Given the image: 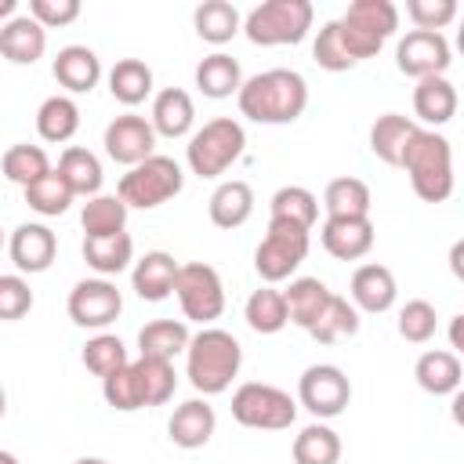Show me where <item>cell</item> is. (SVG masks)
<instances>
[{
    "label": "cell",
    "mask_w": 464,
    "mask_h": 464,
    "mask_svg": "<svg viewBox=\"0 0 464 464\" xmlns=\"http://www.w3.org/2000/svg\"><path fill=\"white\" fill-rule=\"evenodd\" d=\"M236 102L246 120L279 127V123H294L308 109V83L294 69H265L243 80Z\"/></svg>",
    "instance_id": "1"
},
{
    "label": "cell",
    "mask_w": 464,
    "mask_h": 464,
    "mask_svg": "<svg viewBox=\"0 0 464 464\" xmlns=\"http://www.w3.org/2000/svg\"><path fill=\"white\" fill-rule=\"evenodd\" d=\"M239 366H243V348H239V341L228 330L203 326L199 334L188 337V348H185V377H188V384L203 399L228 392L232 381L239 377Z\"/></svg>",
    "instance_id": "2"
},
{
    "label": "cell",
    "mask_w": 464,
    "mask_h": 464,
    "mask_svg": "<svg viewBox=\"0 0 464 464\" xmlns=\"http://www.w3.org/2000/svg\"><path fill=\"white\" fill-rule=\"evenodd\" d=\"M399 167L410 174L413 192L424 203H446L453 192V149L439 130L417 127Z\"/></svg>",
    "instance_id": "3"
},
{
    "label": "cell",
    "mask_w": 464,
    "mask_h": 464,
    "mask_svg": "<svg viewBox=\"0 0 464 464\" xmlns=\"http://www.w3.org/2000/svg\"><path fill=\"white\" fill-rule=\"evenodd\" d=\"M337 36L348 51V58L359 65L366 58H373L388 36H395L399 29V7L392 0H352L344 7L341 18H334Z\"/></svg>",
    "instance_id": "4"
},
{
    "label": "cell",
    "mask_w": 464,
    "mask_h": 464,
    "mask_svg": "<svg viewBox=\"0 0 464 464\" xmlns=\"http://www.w3.org/2000/svg\"><path fill=\"white\" fill-rule=\"evenodd\" d=\"M246 149V130L232 116H214L188 134L185 163L199 178H221Z\"/></svg>",
    "instance_id": "5"
},
{
    "label": "cell",
    "mask_w": 464,
    "mask_h": 464,
    "mask_svg": "<svg viewBox=\"0 0 464 464\" xmlns=\"http://www.w3.org/2000/svg\"><path fill=\"white\" fill-rule=\"evenodd\" d=\"M312 18L315 11L308 0H265L250 7V14L243 18V33L257 47H286L308 36Z\"/></svg>",
    "instance_id": "6"
},
{
    "label": "cell",
    "mask_w": 464,
    "mask_h": 464,
    "mask_svg": "<svg viewBox=\"0 0 464 464\" xmlns=\"http://www.w3.org/2000/svg\"><path fill=\"white\" fill-rule=\"evenodd\" d=\"M185 185V174H181V163L170 160V156H160L152 152L149 160H141L138 167H130L123 178H120V199L138 210H156L163 207L167 199H174Z\"/></svg>",
    "instance_id": "7"
},
{
    "label": "cell",
    "mask_w": 464,
    "mask_h": 464,
    "mask_svg": "<svg viewBox=\"0 0 464 464\" xmlns=\"http://www.w3.org/2000/svg\"><path fill=\"white\" fill-rule=\"evenodd\" d=\"M232 420L254 431H283L297 420V399L276 384L246 381L232 392Z\"/></svg>",
    "instance_id": "8"
},
{
    "label": "cell",
    "mask_w": 464,
    "mask_h": 464,
    "mask_svg": "<svg viewBox=\"0 0 464 464\" xmlns=\"http://www.w3.org/2000/svg\"><path fill=\"white\" fill-rule=\"evenodd\" d=\"M308 246H312V239H308L304 228H297V225H290V221L268 218L265 239H261L257 250H254V268H257V276H261L268 286H276V283L290 279V276L301 268V261L308 257Z\"/></svg>",
    "instance_id": "9"
},
{
    "label": "cell",
    "mask_w": 464,
    "mask_h": 464,
    "mask_svg": "<svg viewBox=\"0 0 464 464\" xmlns=\"http://www.w3.org/2000/svg\"><path fill=\"white\" fill-rule=\"evenodd\" d=\"M174 294H178V304H181V315L188 323H199V326H210L214 319H221L225 312V283L218 276L214 265L207 261H188L178 268V279H174Z\"/></svg>",
    "instance_id": "10"
},
{
    "label": "cell",
    "mask_w": 464,
    "mask_h": 464,
    "mask_svg": "<svg viewBox=\"0 0 464 464\" xmlns=\"http://www.w3.org/2000/svg\"><path fill=\"white\" fill-rule=\"evenodd\" d=\"M352 402V381L334 362H312L297 377V406H304L315 420H334Z\"/></svg>",
    "instance_id": "11"
},
{
    "label": "cell",
    "mask_w": 464,
    "mask_h": 464,
    "mask_svg": "<svg viewBox=\"0 0 464 464\" xmlns=\"http://www.w3.org/2000/svg\"><path fill=\"white\" fill-rule=\"evenodd\" d=\"M65 312H69V319H72L76 326L102 334L109 323L120 319V312H123V294L116 290L112 279H102V276L80 279V283L69 290Z\"/></svg>",
    "instance_id": "12"
},
{
    "label": "cell",
    "mask_w": 464,
    "mask_h": 464,
    "mask_svg": "<svg viewBox=\"0 0 464 464\" xmlns=\"http://www.w3.org/2000/svg\"><path fill=\"white\" fill-rule=\"evenodd\" d=\"M453 62L450 40L442 33H424V29H410L399 47H395V65L402 76L410 80H428V76H446Z\"/></svg>",
    "instance_id": "13"
},
{
    "label": "cell",
    "mask_w": 464,
    "mask_h": 464,
    "mask_svg": "<svg viewBox=\"0 0 464 464\" xmlns=\"http://www.w3.org/2000/svg\"><path fill=\"white\" fill-rule=\"evenodd\" d=\"M102 145H105V152H109L112 163H123L130 170V167H138L141 160H149L156 152V130H152L149 116L123 112V116H116L105 127Z\"/></svg>",
    "instance_id": "14"
},
{
    "label": "cell",
    "mask_w": 464,
    "mask_h": 464,
    "mask_svg": "<svg viewBox=\"0 0 464 464\" xmlns=\"http://www.w3.org/2000/svg\"><path fill=\"white\" fill-rule=\"evenodd\" d=\"M7 254L18 268V276H40L54 265L58 254V236L44 225V221H25L11 232L7 239Z\"/></svg>",
    "instance_id": "15"
},
{
    "label": "cell",
    "mask_w": 464,
    "mask_h": 464,
    "mask_svg": "<svg viewBox=\"0 0 464 464\" xmlns=\"http://www.w3.org/2000/svg\"><path fill=\"white\" fill-rule=\"evenodd\" d=\"M348 294H352V304L355 312H370V315H381L395 304L399 297V283L392 276L388 265L381 261H366L352 272V283H348Z\"/></svg>",
    "instance_id": "16"
},
{
    "label": "cell",
    "mask_w": 464,
    "mask_h": 464,
    "mask_svg": "<svg viewBox=\"0 0 464 464\" xmlns=\"http://www.w3.org/2000/svg\"><path fill=\"white\" fill-rule=\"evenodd\" d=\"M323 250L337 261H359L373 250V221L370 218H326L319 228Z\"/></svg>",
    "instance_id": "17"
},
{
    "label": "cell",
    "mask_w": 464,
    "mask_h": 464,
    "mask_svg": "<svg viewBox=\"0 0 464 464\" xmlns=\"http://www.w3.org/2000/svg\"><path fill=\"white\" fill-rule=\"evenodd\" d=\"M214 428H218V413H214V406L207 399H185L181 406H174V413L167 420V435L181 450L207 446L210 435H214Z\"/></svg>",
    "instance_id": "18"
},
{
    "label": "cell",
    "mask_w": 464,
    "mask_h": 464,
    "mask_svg": "<svg viewBox=\"0 0 464 464\" xmlns=\"http://www.w3.org/2000/svg\"><path fill=\"white\" fill-rule=\"evenodd\" d=\"M47 51V29L29 18V14H14L11 22L0 25V58H7L11 65H36Z\"/></svg>",
    "instance_id": "19"
},
{
    "label": "cell",
    "mask_w": 464,
    "mask_h": 464,
    "mask_svg": "<svg viewBox=\"0 0 464 464\" xmlns=\"http://www.w3.org/2000/svg\"><path fill=\"white\" fill-rule=\"evenodd\" d=\"M51 72L69 94H91L102 80V58L87 44H69L54 54Z\"/></svg>",
    "instance_id": "20"
},
{
    "label": "cell",
    "mask_w": 464,
    "mask_h": 464,
    "mask_svg": "<svg viewBox=\"0 0 464 464\" xmlns=\"http://www.w3.org/2000/svg\"><path fill=\"white\" fill-rule=\"evenodd\" d=\"M149 123H152L156 138H185V134H192V123H196L192 94L181 91V87H163L152 98Z\"/></svg>",
    "instance_id": "21"
},
{
    "label": "cell",
    "mask_w": 464,
    "mask_h": 464,
    "mask_svg": "<svg viewBox=\"0 0 464 464\" xmlns=\"http://www.w3.org/2000/svg\"><path fill=\"white\" fill-rule=\"evenodd\" d=\"M178 268H181V265L174 261V254H167V250H149L145 257L134 261V268H130V286H134V294H138L141 301H163V297L174 294Z\"/></svg>",
    "instance_id": "22"
},
{
    "label": "cell",
    "mask_w": 464,
    "mask_h": 464,
    "mask_svg": "<svg viewBox=\"0 0 464 464\" xmlns=\"http://www.w3.org/2000/svg\"><path fill=\"white\" fill-rule=\"evenodd\" d=\"M413 377L428 395H457L460 381H464V366L460 355L450 348H428L420 352V359L413 362Z\"/></svg>",
    "instance_id": "23"
},
{
    "label": "cell",
    "mask_w": 464,
    "mask_h": 464,
    "mask_svg": "<svg viewBox=\"0 0 464 464\" xmlns=\"http://www.w3.org/2000/svg\"><path fill=\"white\" fill-rule=\"evenodd\" d=\"M413 112H417L420 123H428V130L450 123L457 116V87L446 76L417 80V87H413Z\"/></svg>",
    "instance_id": "24"
},
{
    "label": "cell",
    "mask_w": 464,
    "mask_h": 464,
    "mask_svg": "<svg viewBox=\"0 0 464 464\" xmlns=\"http://www.w3.org/2000/svg\"><path fill=\"white\" fill-rule=\"evenodd\" d=\"M207 214H210V221H214L218 228H228V232L239 228V225H246L250 214H254V188H250L246 181H239V178L221 181V185L210 192Z\"/></svg>",
    "instance_id": "25"
},
{
    "label": "cell",
    "mask_w": 464,
    "mask_h": 464,
    "mask_svg": "<svg viewBox=\"0 0 464 464\" xmlns=\"http://www.w3.org/2000/svg\"><path fill=\"white\" fill-rule=\"evenodd\" d=\"M417 127H420V123H413V120L402 116V112H384V116H377L373 127H370V152H373L381 163L399 167V160H402L410 138L417 134Z\"/></svg>",
    "instance_id": "26"
},
{
    "label": "cell",
    "mask_w": 464,
    "mask_h": 464,
    "mask_svg": "<svg viewBox=\"0 0 464 464\" xmlns=\"http://www.w3.org/2000/svg\"><path fill=\"white\" fill-rule=\"evenodd\" d=\"M188 337L192 334H188L185 319H152L138 330V355L174 362V355H181L188 348Z\"/></svg>",
    "instance_id": "27"
},
{
    "label": "cell",
    "mask_w": 464,
    "mask_h": 464,
    "mask_svg": "<svg viewBox=\"0 0 464 464\" xmlns=\"http://www.w3.org/2000/svg\"><path fill=\"white\" fill-rule=\"evenodd\" d=\"M192 29H196L199 40L221 47V44H228L236 33H243V14H239V7L228 4V0H203V4L192 11Z\"/></svg>",
    "instance_id": "28"
},
{
    "label": "cell",
    "mask_w": 464,
    "mask_h": 464,
    "mask_svg": "<svg viewBox=\"0 0 464 464\" xmlns=\"http://www.w3.org/2000/svg\"><path fill=\"white\" fill-rule=\"evenodd\" d=\"M58 174H62V181L69 185V192L72 196H98L102 192V160L91 152V149H83V145H69L62 156H58V167H54Z\"/></svg>",
    "instance_id": "29"
},
{
    "label": "cell",
    "mask_w": 464,
    "mask_h": 464,
    "mask_svg": "<svg viewBox=\"0 0 464 464\" xmlns=\"http://www.w3.org/2000/svg\"><path fill=\"white\" fill-rule=\"evenodd\" d=\"M83 261L87 268H94L102 279L109 276H120L130 268L134 261V239L127 232H116V236H91L83 239Z\"/></svg>",
    "instance_id": "30"
},
{
    "label": "cell",
    "mask_w": 464,
    "mask_h": 464,
    "mask_svg": "<svg viewBox=\"0 0 464 464\" xmlns=\"http://www.w3.org/2000/svg\"><path fill=\"white\" fill-rule=\"evenodd\" d=\"M196 87H199V94H207V98H214V102L232 98V94H239V87H243V69H239V62H236L232 54L214 51V54H207V58L196 65Z\"/></svg>",
    "instance_id": "31"
},
{
    "label": "cell",
    "mask_w": 464,
    "mask_h": 464,
    "mask_svg": "<svg viewBox=\"0 0 464 464\" xmlns=\"http://www.w3.org/2000/svg\"><path fill=\"white\" fill-rule=\"evenodd\" d=\"M330 294H334V290H330L323 279H315V276H301V279H294V283L283 290L290 323L301 326V330H308V326L319 319V312L326 308Z\"/></svg>",
    "instance_id": "32"
},
{
    "label": "cell",
    "mask_w": 464,
    "mask_h": 464,
    "mask_svg": "<svg viewBox=\"0 0 464 464\" xmlns=\"http://www.w3.org/2000/svg\"><path fill=\"white\" fill-rule=\"evenodd\" d=\"M80 130V105L69 94H51L36 109V134L51 145L69 141Z\"/></svg>",
    "instance_id": "33"
},
{
    "label": "cell",
    "mask_w": 464,
    "mask_h": 464,
    "mask_svg": "<svg viewBox=\"0 0 464 464\" xmlns=\"http://www.w3.org/2000/svg\"><path fill=\"white\" fill-rule=\"evenodd\" d=\"M323 207H326V218H370V207H373V196H370V185L362 178H334L323 192Z\"/></svg>",
    "instance_id": "34"
},
{
    "label": "cell",
    "mask_w": 464,
    "mask_h": 464,
    "mask_svg": "<svg viewBox=\"0 0 464 464\" xmlns=\"http://www.w3.org/2000/svg\"><path fill=\"white\" fill-rule=\"evenodd\" d=\"M109 94L127 109L141 105L152 94V69L141 58H120L109 69Z\"/></svg>",
    "instance_id": "35"
},
{
    "label": "cell",
    "mask_w": 464,
    "mask_h": 464,
    "mask_svg": "<svg viewBox=\"0 0 464 464\" xmlns=\"http://www.w3.org/2000/svg\"><path fill=\"white\" fill-rule=\"evenodd\" d=\"M268 214H272L276 221H290V225L312 232L315 221H319V199H315V192H308L304 185H283V188L272 192Z\"/></svg>",
    "instance_id": "36"
},
{
    "label": "cell",
    "mask_w": 464,
    "mask_h": 464,
    "mask_svg": "<svg viewBox=\"0 0 464 464\" xmlns=\"http://www.w3.org/2000/svg\"><path fill=\"white\" fill-rule=\"evenodd\" d=\"M341 435L326 420H312L294 435V464H337Z\"/></svg>",
    "instance_id": "37"
},
{
    "label": "cell",
    "mask_w": 464,
    "mask_h": 464,
    "mask_svg": "<svg viewBox=\"0 0 464 464\" xmlns=\"http://www.w3.org/2000/svg\"><path fill=\"white\" fill-rule=\"evenodd\" d=\"M243 319H246V326H250L254 334H279V330L290 323L283 290H276V286H268V283L257 286V290L246 297V304H243Z\"/></svg>",
    "instance_id": "38"
},
{
    "label": "cell",
    "mask_w": 464,
    "mask_h": 464,
    "mask_svg": "<svg viewBox=\"0 0 464 464\" xmlns=\"http://www.w3.org/2000/svg\"><path fill=\"white\" fill-rule=\"evenodd\" d=\"M308 334H312V341H319V344H334V341H341V337H355V334H359V312H355V304H352L348 297H341V294H330L326 308H323L319 319L308 326Z\"/></svg>",
    "instance_id": "39"
},
{
    "label": "cell",
    "mask_w": 464,
    "mask_h": 464,
    "mask_svg": "<svg viewBox=\"0 0 464 464\" xmlns=\"http://www.w3.org/2000/svg\"><path fill=\"white\" fill-rule=\"evenodd\" d=\"M80 225H83V239L91 236H116L127 228V203L120 196H91L80 210Z\"/></svg>",
    "instance_id": "40"
},
{
    "label": "cell",
    "mask_w": 464,
    "mask_h": 464,
    "mask_svg": "<svg viewBox=\"0 0 464 464\" xmlns=\"http://www.w3.org/2000/svg\"><path fill=\"white\" fill-rule=\"evenodd\" d=\"M0 170H4V178H7V181H14V185H22V188H25V185L40 181V178L51 170V160H47V152H44L40 145L18 141V145H11V149L4 152Z\"/></svg>",
    "instance_id": "41"
},
{
    "label": "cell",
    "mask_w": 464,
    "mask_h": 464,
    "mask_svg": "<svg viewBox=\"0 0 464 464\" xmlns=\"http://www.w3.org/2000/svg\"><path fill=\"white\" fill-rule=\"evenodd\" d=\"M134 370H138V381H141V399L145 406H163L174 399V388H178V373H174V362L167 359H130Z\"/></svg>",
    "instance_id": "42"
},
{
    "label": "cell",
    "mask_w": 464,
    "mask_h": 464,
    "mask_svg": "<svg viewBox=\"0 0 464 464\" xmlns=\"http://www.w3.org/2000/svg\"><path fill=\"white\" fill-rule=\"evenodd\" d=\"M22 192H25V203H29V210H36L40 218H58V214H65V210H69V203L76 199L54 167H51V170H47L40 181L25 185Z\"/></svg>",
    "instance_id": "43"
},
{
    "label": "cell",
    "mask_w": 464,
    "mask_h": 464,
    "mask_svg": "<svg viewBox=\"0 0 464 464\" xmlns=\"http://www.w3.org/2000/svg\"><path fill=\"white\" fill-rule=\"evenodd\" d=\"M83 366L94 373V377H109V373H116L120 366H127L130 362V355H127V344L116 337V334H94L87 344H83Z\"/></svg>",
    "instance_id": "44"
},
{
    "label": "cell",
    "mask_w": 464,
    "mask_h": 464,
    "mask_svg": "<svg viewBox=\"0 0 464 464\" xmlns=\"http://www.w3.org/2000/svg\"><path fill=\"white\" fill-rule=\"evenodd\" d=\"M102 395L112 410L120 413H134V410H145V399H141V381H138V370L134 362L120 366L116 373L102 377Z\"/></svg>",
    "instance_id": "45"
},
{
    "label": "cell",
    "mask_w": 464,
    "mask_h": 464,
    "mask_svg": "<svg viewBox=\"0 0 464 464\" xmlns=\"http://www.w3.org/2000/svg\"><path fill=\"white\" fill-rule=\"evenodd\" d=\"M435 326H439V315H435V304L424 301V297H413L399 308V337L410 341V344H428L435 337Z\"/></svg>",
    "instance_id": "46"
},
{
    "label": "cell",
    "mask_w": 464,
    "mask_h": 464,
    "mask_svg": "<svg viewBox=\"0 0 464 464\" xmlns=\"http://www.w3.org/2000/svg\"><path fill=\"white\" fill-rule=\"evenodd\" d=\"M406 14H410L413 29L442 33L457 18V0H406Z\"/></svg>",
    "instance_id": "47"
},
{
    "label": "cell",
    "mask_w": 464,
    "mask_h": 464,
    "mask_svg": "<svg viewBox=\"0 0 464 464\" xmlns=\"http://www.w3.org/2000/svg\"><path fill=\"white\" fill-rule=\"evenodd\" d=\"M33 308V290H29V279L11 272V276H0V323H14V319H25Z\"/></svg>",
    "instance_id": "48"
},
{
    "label": "cell",
    "mask_w": 464,
    "mask_h": 464,
    "mask_svg": "<svg viewBox=\"0 0 464 464\" xmlns=\"http://www.w3.org/2000/svg\"><path fill=\"white\" fill-rule=\"evenodd\" d=\"M312 58H315V65H323L326 72H344V69L355 65V62L348 58V51H344V44H341L334 22H326V25L319 29V36H315V44H312Z\"/></svg>",
    "instance_id": "49"
},
{
    "label": "cell",
    "mask_w": 464,
    "mask_h": 464,
    "mask_svg": "<svg viewBox=\"0 0 464 464\" xmlns=\"http://www.w3.org/2000/svg\"><path fill=\"white\" fill-rule=\"evenodd\" d=\"M29 18L44 29H62L80 18V0H29Z\"/></svg>",
    "instance_id": "50"
},
{
    "label": "cell",
    "mask_w": 464,
    "mask_h": 464,
    "mask_svg": "<svg viewBox=\"0 0 464 464\" xmlns=\"http://www.w3.org/2000/svg\"><path fill=\"white\" fill-rule=\"evenodd\" d=\"M460 323H464V315H453V323H450V352H460L464 344H460Z\"/></svg>",
    "instance_id": "51"
},
{
    "label": "cell",
    "mask_w": 464,
    "mask_h": 464,
    "mask_svg": "<svg viewBox=\"0 0 464 464\" xmlns=\"http://www.w3.org/2000/svg\"><path fill=\"white\" fill-rule=\"evenodd\" d=\"M18 14V0H0V25Z\"/></svg>",
    "instance_id": "52"
},
{
    "label": "cell",
    "mask_w": 464,
    "mask_h": 464,
    "mask_svg": "<svg viewBox=\"0 0 464 464\" xmlns=\"http://www.w3.org/2000/svg\"><path fill=\"white\" fill-rule=\"evenodd\" d=\"M72 464H109L105 457H80V460H72Z\"/></svg>",
    "instance_id": "53"
},
{
    "label": "cell",
    "mask_w": 464,
    "mask_h": 464,
    "mask_svg": "<svg viewBox=\"0 0 464 464\" xmlns=\"http://www.w3.org/2000/svg\"><path fill=\"white\" fill-rule=\"evenodd\" d=\"M453 272H457V276H460V243H457V246H453Z\"/></svg>",
    "instance_id": "54"
},
{
    "label": "cell",
    "mask_w": 464,
    "mask_h": 464,
    "mask_svg": "<svg viewBox=\"0 0 464 464\" xmlns=\"http://www.w3.org/2000/svg\"><path fill=\"white\" fill-rule=\"evenodd\" d=\"M0 464H18V457H14V453H7V450H0Z\"/></svg>",
    "instance_id": "55"
},
{
    "label": "cell",
    "mask_w": 464,
    "mask_h": 464,
    "mask_svg": "<svg viewBox=\"0 0 464 464\" xmlns=\"http://www.w3.org/2000/svg\"><path fill=\"white\" fill-rule=\"evenodd\" d=\"M4 413H7V392H4V384H0V420H4Z\"/></svg>",
    "instance_id": "56"
},
{
    "label": "cell",
    "mask_w": 464,
    "mask_h": 464,
    "mask_svg": "<svg viewBox=\"0 0 464 464\" xmlns=\"http://www.w3.org/2000/svg\"><path fill=\"white\" fill-rule=\"evenodd\" d=\"M0 250H4V228H0Z\"/></svg>",
    "instance_id": "57"
}]
</instances>
